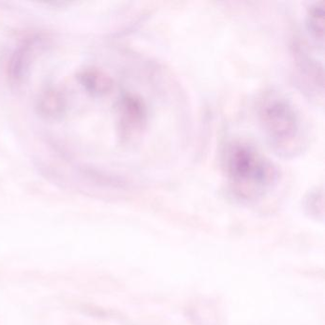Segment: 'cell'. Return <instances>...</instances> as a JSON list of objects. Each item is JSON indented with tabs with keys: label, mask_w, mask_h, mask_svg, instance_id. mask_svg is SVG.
Returning a JSON list of instances; mask_svg holds the SVG:
<instances>
[{
	"label": "cell",
	"mask_w": 325,
	"mask_h": 325,
	"mask_svg": "<svg viewBox=\"0 0 325 325\" xmlns=\"http://www.w3.org/2000/svg\"><path fill=\"white\" fill-rule=\"evenodd\" d=\"M119 134L129 142L140 136L147 124V109L143 101L133 95H125L118 106Z\"/></svg>",
	"instance_id": "3"
},
{
	"label": "cell",
	"mask_w": 325,
	"mask_h": 325,
	"mask_svg": "<svg viewBox=\"0 0 325 325\" xmlns=\"http://www.w3.org/2000/svg\"><path fill=\"white\" fill-rule=\"evenodd\" d=\"M257 113L267 141L277 153L288 157L302 150V121L294 104L284 95L265 92L258 102Z\"/></svg>",
	"instance_id": "2"
},
{
	"label": "cell",
	"mask_w": 325,
	"mask_h": 325,
	"mask_svg": "<svg viewBox=\"0 0 325 325\" xmlns=\"http://www.w3.org/2000/svg\"><path fill=\"white\" fill-rule=\"evenodd\" d=\"M224 170L234 194L242 199L262 195L276 183L275 165L253 145L235 141L224 153Z\"/></svg>",
	"instance_id": "1"
},
{
	"label": "cell",
	"mask_w": 325,
	"mask_h": 325,
	"mask_svg": "<svg viewBox=\"0 0 325 325\" xmlns=\"http://www.w3.org/2000/svg\"><path fill=\"white\" fill-rule=\"evenodd\" d=\"M325 2H319L311 6L307 15V26L311 34L324 42L325 37Z\"/></svg>",
	"instance_id": "4"
}]
</instances>
